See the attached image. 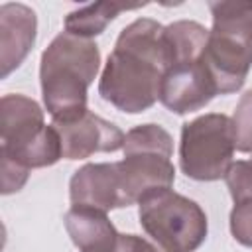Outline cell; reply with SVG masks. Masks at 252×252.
Masks as SVG:
<instances>
[{"instance_id":"6da1fadb","label":"cell","mask_w":252,"mask_h":252,"mask_svg":"<svg viewBox=\"0 0 252 252\" xmlns=\"http://www.w3.org/2000/svg\"><path fill=\"white\" fill-rule=\"evenodd\" d=\"M163 30L156 20L138 18L120 32L98 81V94L106 102L130 114L156 104L169 69Z\"/></svg>"},{"instance_id":"7a4b0ae2","label":"cell","mask_w":252,"mask_h":252,"mask_svg":"<svg viewBox=\"0 0 252 252\" xmlns=\"http://www.w3.org/2000/svg\"><path fill=\"white\" fill-rule=\"evenodd\" d=\"M100 67V51L93 39L61 32L41 53L39 83L43 104L53 122H71L87 108V91Z\"/></svg>"},{"instance_id":"3957f363","label":"cell","mask_w":252,"mask_h":252,"mask_svg":"<svg viewBox=\"0 0 252 252\" xmlns=\"http://www.w3.org/2000/svg\"><path fill=\"white\" fill-rule=\"evenodd\" d=\"M213 28L209 30L203 61L219 94L238 91L252 67V2H211Z\"/></svg>"},{"instance_id":"277c9868","label":"cell","mask_w":252,"mask_h":252,"mask_svg":"<svg viewBox=\"0 0 252 252\" xmlns=\"http://www.w3.org/2000/svg\"><path fill=\"white\" fill-rule=\"evenodd\" d=\"M0 159L26 171L53 165L63 158L61 138L53 124L45 126L43 110L24 94L0 100Z\"/></svg>"},{"instance_id":"5b68a950","label":"cell","mask_w":252,"mask_h":252,"mask_svg":"<svg viewBox=\"0 0 252 252\" xmlns=\"http://www.w3.org/2000/svg\"><path fill=\"white\" fill-rule=\"evenodd\" d=\"M142 228L163 252H193L207 238V215L171 187L154 189L138 203Z\"/></svg>"},{"instance_id":"8992f818","label":"cell","mask_w":252,"mask_h":252,"mask_svg":"<svg viewBox=\"0 0 252 252\" xmlns=\"http://www.w3.org/2000/svg\"><path fill=\"white\" fill-rule=\"evenodd\" d=\"M122 150L124 159L118 161V167L128 207L140 203V199L154 189L173 185V140L159 124H142L132 128L124 138Z\"/></svg>"},{"instance_id":"52a82bcc","label":"cell","mask_w":252,"mask_h":252,"mask_svg":"<svg viewBox=\"0 0 252 252\" xmlns=\"http://www.w3.org/2000/svg\"><path fill=\"white\" fill-rule=\"evenodd\" d=\"M234 150V128L226 114H203L181 128L179 165L191 179L215 181L224 177Z\"/></svg>"},{"instance_id":"ba28073f","label":"cell","mask_w":252,"mask_h":252,"mask_svg":"<svg viewBox=\"0 0 252 252\" xmlns=\"http://www.w3.org/2000/svg\"><path fill=\"white\" fill-rule=\"evenodd\" d=\"M217 94V85L201 57L173 63L165 71L159 89V102L175 114H187L201 110Z\"/></svg>"},{"instance_id":"9c48e42d","label":"cell","mask_w":252,"mask_h":252,"mask_svg":"<svg viewBox=\"0 0 252 252\" xmlns=\"http://www.w3.org/2000/svg\"><path fill=\"white\" fill-rule=\"evenodd\" d=\"M65 159H85L96 152H116L124 146L126 134L112 122L87 110L71 122L55 124Z\"/></svg>"},{"instance_id":"30bf717a","label":"cell","mask_w":252,"mask_h":252,"mask_svg":"<svg viewBox=\"0 0 252 252\" xmlns=\"http://www.w3.org/2000/svg\"><path fill=\"white\" fill-rule=\"evenodd\" d=\"M73 205L98 209L102 213L128 207L122 175L116 163H87L77 169L69 183Z\"/></svg>"},{"instance_id":"8fae6325","label":"cell","mask_w":252,"mask_h":252,"mask_svg":"<svg viewBox=\"0 0 252 252\" xmlns=\"http://www.w3.org/2000/svg\"><path fill=\"white\" fill-rule=\"evenodd\" d=\"M35 12L26 4L0 6V65L2 77L14 71L35 41Z\"/></svg>"},{"instance_id":"7c38bea8","label":"cell","mask_w":252,"mask_h":252,"mask_svg":"<svg viewBox=\"0 0 252 252\" xmlns=\"http://www.w3.org/2000/svg\"><path fill=\"white\" fill-rule=\"evenodd\" d=\"M65 228L79 252H102L114 246L120 236L106 213L81 205H73L67 211Z\"/></svg>"},{"instance_id":"4fadbf2b","label":"cell","mask_w":252,"mask_h":252,"mask_svg":"<svg viewBox=\"0 0 252 252\" xmlns=\"http://www.w3.org/2000/svg\"><path fill=\"white\" fill-rule=\"evenodd\" d=\"M146 6L144 4H126V2H94L89 6H83L79 10H73L65 18V32L91 39L93 35H98L106 30V26L120 14L128 10H138Z\"/></svg>"},{"instance_id":"5bb4252c","label":"cell","mask_w":252,"mask_h":252,"mask_svg":"<svg viewBox=\"0 0 252 252\" xmlns=\"http://www.w3.org/2000/svg\"><path fill=\"white\" fill-rule=\"evenodd\" d=\"M234 144L238 152H252V89L246 91L232 114Z\"/></svg>"},{"instance_id":"9a60e30c","label":"cell","mask_w":252,"mask_h":252,"mask_svg":"<svg viewBox=\"0 0 252 252\" xmlns=\"http://www.w3.org/2000/svg\"><path fill=\"white\" fill-rule=\"evenodd\" d=\"M224 181L234 205L250 201L252 199V161L250 159L232 161L224 175Z\"/></svg>"},{"instance_id":"2e32d148","label":"cell","mask_w":252,"mask_h":252,"mask_svg":"<svg viewBox=\"0 0 252 252\" xmlns=\"http://www.w3.org/2000/svg\"><path fill=\"white\" fill-rule=\"evenodd\" d=\"M230 232L236 242L252 248V199L236 203L230 211Z\"/></svg>"},{"instance_id":"e0dca14e","label":"cell","mask_w":252,"mask_h":252,"mask_svg":"<svg viewBox=\"0 0 252 252\" xmlns=\"http://www.w3.org/2000/svg\"><path fill=\"white\" fill-rule=\"evenodd\" d=\"M102 252H163L156 242H150L136 234H120L118 242Z\"/></svg>"},{"instance_id":"ac0fdd59","label":"cell","mask_w":252,"mask_h":252,"mask_svg":"<svg viewBox=\"0 0 252 252\" xmlns=\"http://www.w3.org/2000/svg\"><path fill=\"white\" fill-rule=\"evenodd\" d=\"M250 161H252V158H250Z\"/></svg>"}]
</instances>
